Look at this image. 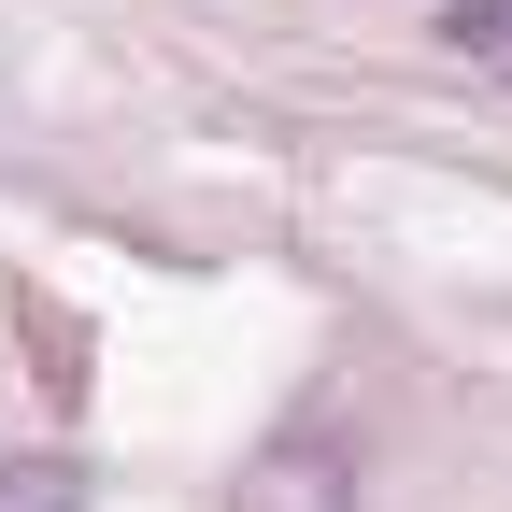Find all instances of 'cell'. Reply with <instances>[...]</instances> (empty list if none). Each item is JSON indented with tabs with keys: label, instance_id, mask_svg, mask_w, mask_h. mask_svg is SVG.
Here are the masks:
<instances>
[{
	"label": "cell",
	"instance_id": "6da1fadb",
	"mask_svg": "<svg viewBox=\"0 0 512 512\" xmlns=\"http://www.w3.org/2000/svg\"><path fill=\"white\" fill-rule=\"evenodd\" d=\"M342 498H356V441L328 413H299L271 456H256V484H242V512H342Z\"/></svg>",
	"mask_w": 512,
	"mask_h": 512
},
{
	"label": "cell",
	"instance_id": "3957f363",
	"mask_svg": "<svg viewBox=\"0 0 512 512\" xmlns=\"http://www.w3.org/2000/svg\"><path fill=\"white\" fill-rule=\"evenodd\" d=\"M0 512H72V470H57V456H15V470H0Z\"/></svg>",
	"mask_w": 512,
	"mask_h": 512
},
{
	"label": "cell",
	"instance_id": "7a4b0ae2",
	"mask_svg": "<svg viewBox=\"0 0 512 512\" xmlns=\"http://www.w3.org/2000/svg\"><path fill=\"white\" fill-rule=\"evenodd\" d=\"M441 43H456L470 72H498V86H512V0H456V15H441Z\"/></svg>",
	"mask_w": 512,
	"mask_h": 512
}]
</instances>
